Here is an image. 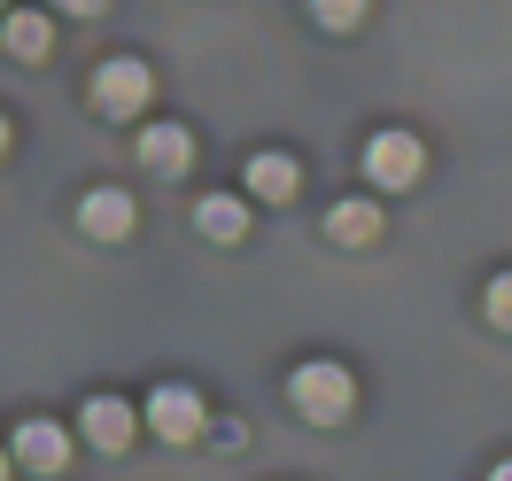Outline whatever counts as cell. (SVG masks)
Instances as JSON below:
<instances>
[{
  "instance_id": "cell-2",
  "label": "cell",
  "mask_w": 512,
  "mask_h": 481,
  "mask_svg": "<svg viewBox=\"0 0 512 481\" xmlns=\"http://www.w3.org/2000/svg\"><path fill=\"white\" fill-rule=\"evenodd\" d=\"M148 94H156V78H148L140 55H117V63L94 70V109H101V117H140Z\"/></svg>"
},
{
  "instance_id": "cell-10",
  "label": "cell",
  "mask_w": 512,
  "mask_h": 481,
  "mask_svg": "<svg viewBox=\"0 0 512 481\" xmlns=\"http://www.w3.org/2000/svg\"><path fill=\"white\" fill-rule=\"evenodd\" d=\"M0 39H8V55H24V63H39V55H47V16H32V8H16V16H8V24H0Z\"/></svg>"
},
{
  "instance_id": "cell-6",
  "label": "cell",
  "mask_w": 512,
  "mask_h": 481,
  "mask_svg": "<svg viewBox=\"0 0 512 481\" xmlns=\"http://www.w3.org/2000/svg\"><path fill=\"white\" fill-rule=\"evenodd\" d=\"M132 435H140V419H132L125 396H94V404H86V443L94 450H125Z\"/></svg>"
},
{
  "instance_id": "cell-12",
  "label": "cell",
  "mask_w": 512,
  "mask_h": 481,
  "mask_svg": "<svg viewBox=\"0 0 512 481\" xmlns=\"http://www.w3.org/2000/svg\"><path fill=\"white\" fill-rule=\"evenodd\" d=\"M194 225H202L210 241H241V225H249V210H241L233 194H210V202L194 210Z\"/></svg>"
},
{
  "instance_id": "cell-7",
  "label": "cell",
  "mask_w": 512,
  "mask_h": 481,
  "mask_svg": "<svg viewBox=\"0 0 512 481\" xmlns=\"http://www.w3.org/2000/svg\"><path fill=\"white\" fill-rule=\"evenodd\" d=\"M16 458H24L32 474H55V466L70 458V435L55 427V419H24V427H16Z\"/></svg>"
},
{
  "instance_id": "cell-16",
  "label": "cell",
  "mask_w": 512,
  "mask_h": 481,
  "mask_svg": "<svg viewBox=\"0 0 512 481\" xmlns=\"http://www.w3.org/2000/svg\"><path fill=\"white\" fill-rule=\"evenodd\" d=\"M0 156H8V117H0Z\"/></svg>"
},
{
  "instance_id": "cell-17",
  "label": "cell",
  "mask_w": 512,
  "mask_h": 481,
  "mask_svg": "<svg viewBox=\"0 0 512 481\" xmlns=\"http://www.w3.org/2000/svg\"><path fill=\"white\" fill-rule=\"evenodd\" d=\"M0 474H8V450H0Z\"/></svg>"
},
{
  "instance_id": "cell-13",
  "label": "cell",
  "mask_w": 512,
  "mask_h": 481,
  "mask_svg": "<svg viewBox=\"0 0 512 481\" xmlns=\"http://www.w3.org/2000/svg\"><path fill=\"white\" fill-rule=\"evenodd\" d=\"M311 16L326 32H350V24H365V0H311Z\"/></svg>"
},
{
  "instance_id": "cell-5",
  "label": "cell",
  "mask_w": 512,
  "mask_h": 481,
  "mask_svg": "<svg viewBox=\"0 0 512 481\" xmlns=\"http://www.w3.org/2000/svg\"><path fill=\"white\" fill-rule=\"evenodd\" d=\"M78 225H86L94 241H125L132 233V194L125 187H94L86 202H78Z\"/></svg>"
},
{
  "instance_id": "cell-8",
  "label": "cell",
  "mask_w": 512,
  "mask_h": 481,
  "mask_svg": "<svg viewBox=\"0 0 512 481\" xmlns=\"http://www.w3.org/2000/svg\"><path fill=\"white\" fill-rule=\"evenodd\" d=\"M187 156H194L187 125H148V132H140V163L163 171V179H171V171H187Z\"/></svg>"
},
{
  "instance_id": "cell-9",
  "label": "cell",
  "mask_w": 512,
  "mask_h": 481,
  "mask_svg": "<svg viewBox=\"0 0 512 481\" xmlns=\"http://www.w3.org/2000/svg\"><path fill=\"white\" fill-rule=\"evenodd\" d=\"M249 187L264 194V202H288V194H295V156H280V148L249 156Z\"/></svg>"
},
{
  "instance_id": "cell-14",
  "label": "cell",
  "mask_w": 512,
  "mask_h": 481,
  "mask_svg": "<svg viewBox=\"0 0 512 481\" xmlns=\"http://www.w3.org/2000/svg\"><path fill=\"white\" fill-rule=\"evenodd\" d=\"M489 319L512 334V272H497V280H489Z\"/></svg>"
},
{
  "instance_id": "cell-11",
  "label": "cell",
  "mask_w": 512,
  "mask_h": 481,
  "mask_svg": "<svg viewBox=\"0 0 512 481\" xmlns=\"http://www.w3.org/2000/svg\"><path fill=\"white\" fill-rule=\"evenodd\" d=\"M373 233H381V210H373V202H342V210H326V241H373Z\"/></svg>"
},
{
  "instance_id": "cell-1",
  "label": "cell",
  "mask_w": 512,
  "mask_h": 481,
  "mask_svg": "<svg viewBox=\"0 0 512 481\" xmlns=\"http://www.w3.org/2000/svg\"><path fill=\"white\" fill-rule=\"evenodd\" d=\"M288 396H295V412L311 419V427H342V419H350V404H357V381L334 365V357H311V365H295Z\"/></svg>"
},
{
  "instance_id": "cell-4",
  "label": "cell",
  "mask_w": 512,
  "mask_h": 481,
  "mask_svg": "<svg viewBox=\"0 0 512 481\" xmlns=\"http://www.w3.org/2000/svg\"><path fill=\"white\" fill-rule=\"evenodd\" d=\"M148 427H156L163 443H194L202 435V396L194 388H156L148 396Z\"/></svg>"
},
{
  "instance_id": "cell-15",
  "label": "cell",
  "mask_w": 512,
  "mask_h": 481,
  "mask_svg": "<svg viewBox=\"0 0 512 481\" xmlns=\"http://www.w3.org/2000/svg\"><path fill=\"white\" fill-rule=\"evenodd\" d=\"M55 8H70V16H101L109 0H55Z\"/></svg>"
},
{
  "instance_id": "cell-3",
  "label": "cell",
  "mask_w": 512,
  "mask_h": 481,
  "mask_svg": "<svg viewBox=\"0 0 512 481\" xmlns=\"http://www.w3.org/2000/svg\"><path fill=\"white\" fill-rule=\"evenodd\" d=\"M419 171H427V148H419L412 132H381V140L365 148V179H373V187H412Z\"/></svg>"
}]
</instances>
